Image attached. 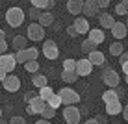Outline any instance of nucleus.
I'll list each match as a JSON object with an SVG mask.
<instances>
[{
  "instance_id": "cd10ccee",
  "label": "nucleus",
  "mask_w": 128,
  "mask_h": 124,
  "mask_svg": "<svg viewBox=\"0 0 128 124\" xmlns=\"http://www.w3.org/2000/svg\"><path fill=\"white\" fill-rule=\"evenodd\" d=\"M24 69L28 70V72H39V63H37V59H32V61H26L24 63Z\"/></svg>"
},
{
  "instance_id": "f704fd0d",
  "label": "nucleus",
  "mask_w": 128,
  "mask_h": 124,
  "mask_svg": "<svg viewBox=\"0 0 128 124\" xmlns=\"http://www.w3.org/2000/svg\"><path fill=\"white\" fill-rule=\"evenodd\" d=\"M8 124H26V121L22 117H11L10 121H8Z\"/></svg>"
},
{
  "instance_id": "39448f33",
  "label": "nucleus",
  "mask_w": 128,
  "mask_h": 124,
  "mask_svg": "<svg viewBox=\"0 0 128 124\" xmlns=\"http://www.w3.org/2000/svg\"><path fill=\"white\" fill-rule=\"evenodd\" d=\"M41 52H43V56H45L46 59H58V56H60L58 43H56V41H52V39H46V41L43 43Z\"/></svg>"
},
{
  "instance_id": "0eeeda50",
  "label": "nucleus",
  "mask_w": 128,
  "mask_h": 124,
  "mask_svg": "<svg viewBox=\"0 0 128 124\" xmlns=\"http://www.w3.org/2000/svg\"><path fill=\"white\" fill-rule=\"evenodd\" d=\"M102 82L110 87V89H115V87H119V83H121V76H119L117 70L106 69L104 72H102Z\"/></svg>"
},
{
  "instance_id": "ddd939ff",
  "label": "nucleus",
  "mask_w": 128,
  "mask_h": 124,
  "mask_svg": "<svg viewBox=\"0 0 128 124\" xmlns=\"http://www.w3.org/2000/svg\"><path fill=\"white\" fill-rule=\"evenodd\" d=\"M87 39L96 46V45H102V43H104L106 35H104V32L100 28H89V32H87Z\"/></svg>"
},
{
  "instance_id": "8fccbe9b",
  "label": "nucleus",
  "mask_w": 128,
  "mask_h": 124,
  "mask_svg": "<svg viewBox=\"0 0 128 124\" xmlns=\"http://www.w3.org/2000/svg\"><path fill=\"white\" fill-rule=\"evenodd\" d=\"M0 124H8V122H6V121H4V119H2V117H0Z\"/></svg>"
},
{
  "instance_id": "7ed1b4c3",
  "label": "nucleus",
  "mask_w": 128,
  "mask_h": 124,
  "mask_svg": "<svg viewBox=\"0 0 128 124\" xmlns=\"http://www.w3.org/2000/svg\"><path fill=\"white\" fill-rule=\"evenodd\" d=\"M63 119H65L67 124H80L82 111L76 108V106H65L63 108Z\"/></svg>"
},
{
  "instance_id": "2eb2a0df",
  "label": "nucleus",
  "mask_w": 128,
  "mask_h": 124,
  "mask_svg": "<svg viewBox=\"0 0 128 124\" xmlns=\"http://www.w3.org/2000/svg\"><path fill=\"white\" fill-rule=\"evenodd\" d=\"M74 30H76L78 35H86L87 32H89V22H87V19H84V17H78V19H74Z\"/></svg>"
},
{
  "instance_id": "9b49d317",
  "label": "nucleus",
  "mask_w": 128,
  "mask_h": 124,
  "mask_svg": "<svg viewBox=\"0 0 128 124\" xmlns=\"http://www.w3.org/2000/svg\"><path fill=\"white\" fill-rule=\"evenodd\" d=\"M17 67V61H15V56L13 54H0V69L6 70L8 74L13 72Z\"/></svg>"
},
{
  "instance_id": "473e14b6",
  "label": "nucleus",
  "mask_w": 128,
  "mask_h": 124,
  "mask_svg": "<svg viewBox=\"0 0 128 124\" xmlns=\"http://www.w3.org/2000/svg\"><path fill=\"white\" fill-rule=\"evenodd\" d=\"M95 50V45L89 41V39H86V41L82 43V52H86V54H89V52Z\"/></svg>"
},
{
  "instance_id": "b1692460",
  "label": "nucleus",
  "mask_w": 128,
  "mask_h": 124,
  "mask_svg": "<svg viewBox=\"0 0 128 124\" xmlns=\"http://www.w3.org/2000/svg\"><path fill=\"white\" fill-rule=\"evenodd\" d=\"M61 80H63L65 83H74L78 80V76H76L74 70H61Z\"/></svg>"
},
{
  "instance_id": "423d86ee",
  "label": "nucleus",
  "mask_w": 128,
  "mask_h": 124,
  "mask_svg": "<svg viewBox=\"0 0 128 124\" xmlns=\"http://www.w3.org/2000/svg\"><path fill=\"white\" fill-rule=\"evenodd\" d=\"M39 56V50L37 48H22V50H17L15 54V61L17 63H26V61H32V59H37Z\"/></svg>"
},
{
  "instance_id": "9d476101",
  "label": "nucleus",
  "mask_w": 128,
  "mask_h": 124,
  "mask_svg": "<svg viewBox=\"0 0 128 124\" xmlns=\"http://www.w3.org/2000/svg\"><path fill=\"white\" fill-rule=\"evenodd\" d=\"M2 85H4V89H6L8 93H17L20 89V78L15 76V74H8V76L4 78Z\"/></svg>"
},
{
  "instance_id": "5701e85b",
  "label": "nucleus",
  "mask_w": 128,
  "mask_h": 124,
  "mask_svg": "<svg viewBox=\"0 0 128 124\" xmlns=\"http://www.w3.org/2000/svg\"><path fill=\"white\" fill-rule=\"evenodd\" d=\"M52 22H54V15H52L50 11L41 13V17H39V20H37V24H41L43 28H45V26H50Z\"/></svg>"
},
{
  "instance_id": "58836bf2",
  "label": "nucleus",
  "mask_w": 128,
  "mask_h": 124,
  "mask_svg": "<svg viewBox=\"0 0 128 124\" xmlns=\"http://www.w3.org/2000/svg\"><path fill=\"white\" fill-rule=\"evenodd\" d=\"M34 96H37V93H34V91H28V93L24 95V100H26V102H30V100L34 98Z\"/></svg>"
},
{
  "instance_id": "de8ad7c7",
  "label": "nucleus",
  "mask_w": 128,
  "mask_h": 124,
  "mask_svg": "<svg viewBox=\"0 0 128 124\" xmlns=\"http://www.w3.org/2000/svg\"><path fill=\"white\" fill-rule=\"evenodd\" d=\"M122 4H124V7H126V15H128V0H122Z\"/></svg>"
},
{
  "instance_id": "a18cd8bd",
  "label": "nucleus",
  "mask_w": 128,
  "mask_h": 124,
  "mask_svg": "<svg viewBox=\"0 0 128 124\" xmlns=\"http://www.w3.org/2000/svg\"><path fill=\"white\" fill-rule=\"evenodd\" d=\"M54 6H56V0H50V2H48V9H52Z\"/></svg>"
},
{
  "instance_id": "c756f323",
  "label": "nucleus",
  "mask_w": 128,
  "mask_h": 124,
  "mask_svg": "<svg viewBox=\"0 0 128 124\" xmlns=\"http://www.w3.org/2000/svg\"><path fill=\"white\" fill-rule=\"evenodd\" d=\"M41 13H43L41 9H37V7H34V6H32V7L28 9V13H26V15H28L30 19L34 20V22H37V20H39V17H41Z\"/></svg>"
},
{
  "instance_id": "a211bd4d",
  "label": "nucleus",
  "mask_w": 128,
  "mask_h": 124,
  "mask_svg": "<svg viewBox=\"0 0 128 124\" xmlns=\"http://www.w3.org/2000/svg\"><path fill=\"white\" fill-rule=\"evenodd\" d=\"M98 22H100V26L102 28H106V30H110L113 26V22H115V17L112 15V13H98Z\"/></svg>"
},
{
  "instance_id": "f257e3e1",
  "label": "nucleus",
  "mask_w": 128,
  "mask_h": 124,
  "mask_svg": "<svg viewBox=\"0 0 128 124\" xmlns=\"http://www.w3.org/2000/svg\"><path fill=\"white\" fill-rule=\"evenodd\" d=\"M24 17H26V13L20 9L19 6H11L10 9L6 11V22L10 24L11 28H19V26L24 22Z\"/></svg>"
},
{
  "instance_id": "1a4fd4ad",
  "label": "nucleus",
  "mask_w": 128,
  "mask_h": 124,
  "mask_svg": "<svg viewBox=\"0 0 128 124\" xmlns=\"http://www.w3.org/2000/svg\"><path fill=\"white\" fill-rule=\"evenodd\" d=\"M26 113L28 115H41V111L45 109V106H46V102L45 100H41L39 96H34L30 102H26Z\"/></svg>"
},
{
  "instance_id": "37998d69",
  "label": "nucleus",
  "mask_w": 128,
  "mask_h": 124,
  "mask_svg": "<svg viewBox=\"0 0 128 124\" xmlns=\"http://www.w3.org/2000/svg\"><path fill=\"white\" fill-rule=\"evenodd\" d=\"M8 76V72H6V70H2V69H0V82H4V78H6Z\"/></svg>"
},
{
  "instance_id": "a19ab883",
  "label": "nucleus",
  "mask_w": 128,
  "mask_h": 124,
  "mask_svg": "<svg viewBox=\"0 0 128 124\" xmlns=\"http://www.w3.org/2000/svg\"><path fill=\"white\" fill-rule=\"evenodd\" d=\"M121 69H122V72L128 76V61H126V63H121Z\"/></svg>"
},
{
  "instance_id": "f8f14e48",
  "label": "nucleus",
  "mask_w": 128,
  "mask_h": 124,
  "mask_svg": "<svg viewBox=\"0 0 128 124\" xmlns=\"http://www.w3.org/2000/svg\"><path fill=\"white\" fill-rule=\"evenodd\" d=\"M100 13L98 6H96L95 0H84V7H82V15L84 17H89V19H93Z\"/></svg>"
},
{
  "instance_id": "20e7f679",
  "label": "nucleus",
  "mask_w": 128,
  "mask_h": 124,
  "mask_svg": "<svg viewBox=\"0 0 128 124\" xmlns=\"http://www.w3.org/2000/svg\"><path fill=\"white\" fill-rule=\"evenodd\" d=\"M26 39H30V41H34V43H37V41H43L45 39V28H43L41 24H37V22H32L28 26V30H26Z\"/></svg>"
},
{
  "instance_id": "3c124183",
  "label": "nucleus",
  "mask_w": 128,
  "mask_h": 124,
  "mask_svg": "<svg viewBox=\"0 0 128 124\" xmlns=\"http://www.w3.org/2000/svg\"><path fill=\"white\" fill-rule=\"evenodd\" d=\"M124 82H126V83H128V76H126V78H124Z\"/></svg>"
},
{
  "instance_id": "09e8293b",
  "label": "nucleus",
  "mask_w": 128,
  "mask_h": 124,
  "mask_svg": "<svg viewBox=\"0 0 128 124\" xmlns=\"http://www.w3.org/2000/svg\"><path fill=\"white\" fill-rule=\"evenodd\" d=\"M126 17H128V15H126ZM124 26H126V35H128V19L124 20Z\"/></svg>"
},
{
  "instance_id": "c03bdc74",
  "label": "nucleus",
  "mask_w": 128,
  "mask_h": 124,
  "mask_svg": "<svg viewBox=\"0 0 128 124\" xmlns=\"http://www.w3.org/2000/svg\"><path fill=\"white\" fill-rule=\"evenodd\" d=\"M86 124H98V122H96V119H87Z\"/></svg>"
},
{
  "instance_id": "393cba45",
  "label": "nucleus",
  "mask_w": 128,
  "mask_h": 124,
  "mask_svg": "<svg viewBox=\"0 0 128 124\" xmlns=\"http://www.w3.org/2000/svg\"><path fill=\"white\" fill-rule=\"evenodd\" d=\"M122 52H124V46H122L119 41H115V43H112V45H110V56L119 57V56L122 54Z\"/></svg>"
},
{
  "instance_id": "4be33fe9",
  "label": "nucleus",
  "mask_w": 128,
  "mask_h": 124,
  "mask_svg": "<svg viewBox=\"0 0 128 124\" xmlns=\"http://www.w3.org/2000/svg\"><path fill=\"white\" fill-rule=\"evenodd\" d=\"M115 100H121V96L117 95L115 89H110V87H108V91L102 93V102H104V104H108V102H115Z\"/></svg>"
},
{
  "instance_id": "7c9ffc66",
  "label": "nucleus",
  "mask_w": 128,
  "mask_h": 124,
  "mask_svg": "<svg viewBox=\"0 0 128 124\" xmlns=\"http://www.w3.org/2000/svg\"><path fill=\"white\" fill-rule=\"evenodd\" d=\"M48 2L50 0H30V4L37 9H48Z\"/></svg>"
},
{
  "instance_id": "6ab92c4d",
  "label": "nucleus",
  "mask_w": 128,
  "mask_h": 124,
  "mask_svg": "<svg viewBox=\"0 0 128 124\" xmlns=\"http://www.w3.org/2000/svg\"><path fill=\"white\" fill-rule=\"evenodd\" d=\"M104 106H106V113L112 115V117H115V115H121V111H122V104H121V100L108 102V104H104Z\"/></svg>"
},
{
  "instance_id": "c9c22d12",
  "label": "nucleus",
  "mask_w": 128,
  "mask_h": 124,
  "mask_svg": "<svg viewBox=\"0 0 128 124\" xmlns=\"http://www.w3.org/2000/svg\"><path fill=\"white\" fill-rule=\"evenodd\" d=\"M96 6H98V9H104V7L110 6V0H95Z\"/></svg>"
},
{
  "instance_id": "72a5a7b5",
  "label": "nucleus",
  "mask_w": 128,
  "mask_h": 124,
  "mask_svg": "<svg viewBox=\"0 0 128 124\" xmlns=\"http://www.w3.org/2000/svg\"><path fill=\"white\" fill-rule=\"evenodd\" d=\"M115 15H121V17L126 15V7H124V4H122V2L115 4Z\"/></svg>"
},
{
  "instance_id": "603ef678",
  "label": "nucleus",
  "mask_w": 128,
  "mask_h": 124,
  "mask_svg": "<svg viewBox=\"0 0 128 124\" xmlns=\"http://www.w3.org/2000/svg\"><path fill=\"white\" fill-rule=\"evenodd\" d=\"M0 117H2V108H0Z\"/></svg>"
},
{
  "instance_id": "4468645a",
  "label": "nucleus",
  "mask_w": 128,
  "mask_h": 124,
  "mask_svg": "<svg viewBox=\"0 0 128 124\" xmlns=\"http://www.w3.org/2000/svg\"><path fill=\"white\" fill-rule=\"evenodd\" d=\"M87 59H89V63L93 65V67H100V65L106 63V56L102 52H98V50L89 52V54H87Z\"/></svg>"
},
{
  "instance_id": "aec40b11",
  "label": "nucleus",
  "mask_w": 128,
  "mask_h": 124,
  "mask_svg": "<svg viewBox=\"0 0 128 124\" xmlns=\"http://www.w3.org/2000/svg\"><path fill=\"white\" fill-rule=\"evenodd\" d=\"M32 83L37 89H41V87H45V85H48V80H46V76L45 74H41V72H34L32 74Z\"/></svg>"
},
{
  "instance_id": "a878e982",
  "label": "nucleus",
  "mask_w": 128,
  "mask_h": 124,
  "mask_svg": "<svg viewBox=\"0 0 128 124\" xmlns=\"http://www.w3.org/2000/svg\"><path fill=\"white\" fill-rule=\"evenodd\" d=\"M52 95H54V91H52V87H48V85L41 87V89H39V93H37V96H39L41 100H45V102H46L48 98H50Z\"/></svg>"
},
{
  "instance_id": "6e6552de",
  "label": "nucleus",
  "mask_w": 128,
  "mask_h": 124,
  "mask_svg": "<svg viewBox=\"0 0 128 124\" xmlns=\"http://www.w3.org/2000/svg\"><path fill=\"white\" fill-rule=\"evenodd\" d=\"M91 70H93V65L89 63V59L87 57H80V59H76V65H74V72H76L78 78L82 76H89Z\"/></svg>"
},
{
  "instance_id": "4c0bfd02",
  "label": "nucleus",
  "mask_w": 128,
  "mask_h": 124,
  "mask_svg": "<svg viewBox=\"0 0 128 124\" xmlns=\"http://www.w3.org/2000/svg\"><path fill=\"white\" fill-rule=\"evenodd\" d=\"M6 50H8V41L0 39V54H6Z\"/></svg>"
},
{
  "instance_id": "bb28decb",
  "label": "nucleus",
  "mask_w": 128,
  "mask_h": 124,
  "mask_svg": "<svg viewBox=\"0 0 128 124\" xmlns=\"http://www.w3.org/2000/svg\"><path fill=\"white\" fill-rule=\"evenodd\" d=\"M46 106H48V108H54V109H58V108H61V100H60L58 93H54V95H52L50 98L46 100Z\"/></svg>"
},
{
  "instance_id": "79ce46f5",
  "label": "nucleus",
  "mask_w": 128,
  "mask_h": 124,
  "mask_svg": "<svg viewBox=\"0 0 128 124\" xmlns=\"http://www.w3.org/2000/svg\"><path fill=\"white\" fill-rule=\"evenodd\" d=\"M34 124H52L50 121H46V119H39V121H35Z\"/></svg>"
},
{
  "instance_id": "2f4dec72",
  "label": "nucleus",
  "mask_w": 128,
  "mask_h": 124,
  "mask_svg": "<svg viewBox=\"0 0 128 124\" xmlns=\"http://www.w3.org/2000/svg\"><path fill=\"white\" fill-rule=\"evenodd\" d=\"M74 65H76V59H72V57H67V59H63V70H74Z\"/></svg>"
},
{
  "instance_id": "49530a36",
  "label": "nucleus",
  "mask_w": 128,
  "mask_h": 124,
  "mask_svg": "<svg viewBox=\"0 0 128 124\" xmlns=\"http://www.w3.org/2000/svg\"><path fill=\"white\" fill-rule=\"evenodd\" d=\"M0 39H6V32H4L2 28H0Z\"/></svg>"
},
{
  "instance_id": "ea45409f",
  "label": "nucleus",
  "mask_w": 128,
  "mask_h": 124,
  "mask_svg": "<svg viewBox=\"0 0 128 124\" xmlns=\"http://www.w3.org/2000/svg\"><path fill=\"white\" fill-rule=\"evenodd\" d=\"M121 113L124 115V121L128 122V104H126V106H122V111H121Z\"/></svg>"
},
{
  "instance_id": "412c9836",
  "label": "nucleus",
  "mask_w": 128,
  "mask_h": 124,
  "mask_svg": "<svg viewBox=\"0 0 128 124\" xmlns=\"http://www.w3.org/2000/svg\"><path fill=\"white\" fill-rule=\"evenodd\" d=\"M11 46L15 48V50H22V48H28V39L24 37V35H15L11 41Z\"/></svg>"
},
{
  "instance_id": "e433bc0d",
  "label": "nucleus",
  "mask_w": 128,
  "mask_h": 124,
  "mask_svg": "<svg viewBox=\"0 0 128 124\" xmlns=\"http://www.w3.org/2000/svg\"><path fill=\"white\" fill-rule=\"evenodd\" d=\"M65 32H67L69 37H78V33H76V30H74V26H67V30H65Z\"/></svg>"
},
{
  "instance_id": "f03ea898",
  "label": "nucleus",
  "mask_w": 128,
  "mask_h": 124,
  "mask_svg": "<svg viewBox=\"0 0 128 124\" xmlns=\"http://www.w3.org/2000/svg\"><path fill=\"white\" fill-rule=\"evenodd\" d=\"M58 96L61 100V106H76L80 102V95H78L74 89L70 87H63V89L58 91Z\"/></svg>"
},
{
  "instance_id": "dca6fc26",
  "label": "nucleus",
  "mask_w": 128,
  "mask_h": 124,
  "mask_svg": "<svg viewBox=\"0 0 128 124\" xmlns=\"http://www.w3.org/2000/svg\"><path fill=\"white\" fill-rule=\"evenodd\" d=\"M110 32H112V35H113L115 39H124V37H126V26H124V22L115 20L113 26L110 28Z\"/></svg>"
},
{
  "instance_id": "f3484780",
  "label": "nucleus",
  "mask_w": 128,
  "mask_h": 124,
  "mask_svg": "<svg viewBox=\"0 0 128 124\" xmlns=\"http://www.w3.org/2000/svg\"><path fill=\"white\" fill-rule=\"evenodd\" d=\"M84 0H67V11L70 15H82Z\"/></svg>"
},
{
  "instance_id": "c85d7f7f",
  "label": "nucleus",
  "mask_w": 128,
  "mask_h": 124,
  "mask_svg": "<svg viewBox=\"0 0 128 124\" xmlns=\"http://www.w3.org/2000/svg\"><path fill=\"white\" fill-rule=\"evenodd\" d=\"M41 117L46 119V121H52V119L56 117V109L54 108H48V106H45V109L41 111Z\"/></svg>"
}]
</instances>
